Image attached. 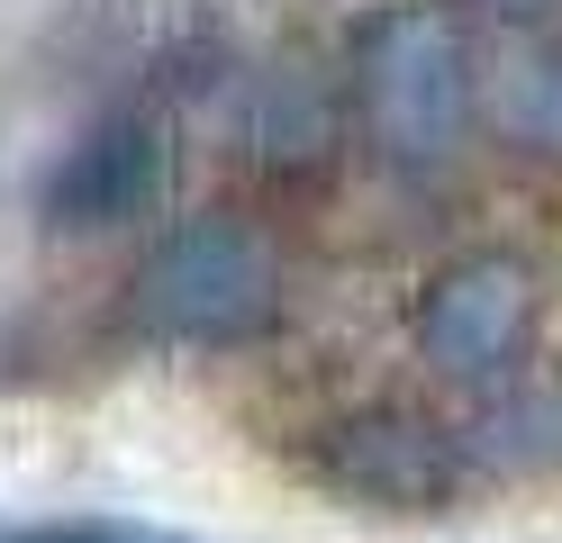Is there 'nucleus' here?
Segmentation results:
<instances>
[{
    "label": "nucleus",
    "instance_id": "f03ea898",
    "mask_svg": "<svg viewBox=\"0 0 562 543\" xmlns=\"http://www.w3.org/2000/svg\"><path fill=\"white\" fill-rule=\"evenodd\" d=\"M363 118L400 172H436L472 127V55L445 10H381L363 36Z\"/></svg>",
    "mask_w": 562,
    "mask_h": 543
},
{
    "label": "nucleus",
    "instance_id": "7ed1b4c3",
    "mask_svg": "<svg viewBox=\"0 0 562 543\" xmlns=\"http://www.w3.org/2000/svg\"><path fill=\"white\" fill-rule=\"evenodd\" d=\"M308 471L336 489L372 507V517H436V507L463 489V444L445 426H427L417 408H355L318 434Z\"/></svg>",
    "mask_w": 562,
    "mask_h": 543
},
{
    "label": "nucleus",
    "instance_id": "423d86ee",
    "mask_svg": "<svg viewBox=\"0 0 562 543\" xmlns=\"http://www.w3.org/2000/svg\"><path fill=\"white\" fill-rule=\"evenodd\" d=\"M490 118L499 136H517L526 155H562V36L544 46H517L490 82Z\"/></svg>",
    "mask_w": 562,
    "mask_h": 543
},
{
    "label": "nucleus",
    "instance_id": "f257e3e1",
    "mask_svg": "<svg viewBox=\"0 0 562 543\" xmlns=\"http://www.w3.org/2000/svg\"><path fill=\"white\" fill-rule=\"evenodd\" d=\"M281 308V263L245 217H182L136 272L155 344H255Z\"/></svg>",
    "mask_w": 562,
    "mask_h": 543
},
{
    "label": "nucleus",
    "instance_id": "6e6552de",
    "mask_svg": "<svg viewBox=\"0 0 562 543\" xmlns=\"http://www.w3.org/2000/svg\"><path fill=\"white\" fill-rule=\"evenodd\" d=\"M499 10H544V0H499Z\"/></svg>",
    "mask_w": 562,
    "mask_h": 543
},
{
    "label": "nucleus",
    "instance_id": "20e7f679",
    "mask_svg": "<svg viewBox=\"0 0 562 543\" xmlns=\"http://www.w3.org/2000/svg\"><path fill=\"white\" fill-rule=\"evenodd\" d=\"M526 326H536V272L517 263V253H463V263H445L427 281V299H417V353L436 362L445 381H499Z\"/></svg>",
    "mask_w": 562,
    "mask_h": 543
},
{
    "label": "nucleus",
    "instance_id": "39448f33",
    "mask_svg": "<svg viewBox=\"0 0 562 543\" xmlns=\"http://www.w3.org/2000/svg\"><path fill=\"white\" fill-rule=\"evenodd\" d=\"M155 200H164V118H146V109L91 118L37 181V217L64 236H110Z\"/></svg>",
    "mask_w": 562,
    "mask_h": 543
},
{
    "label": "nucleus",
    "instance_id": "0eeeda50",
    "mask_svg": "<svg viewBox=\"0 0 562 543\" xmlns=\"http://www.w3.org/2000/svg\"><path fill=\"white\" fill-rule=\"evenodd\" d=\"M0 543H200V534L146 525V517H37V525H10Z\"/></svg>",
    "mask_w": 562,
    "mask_h": 543
}]
</instances>
